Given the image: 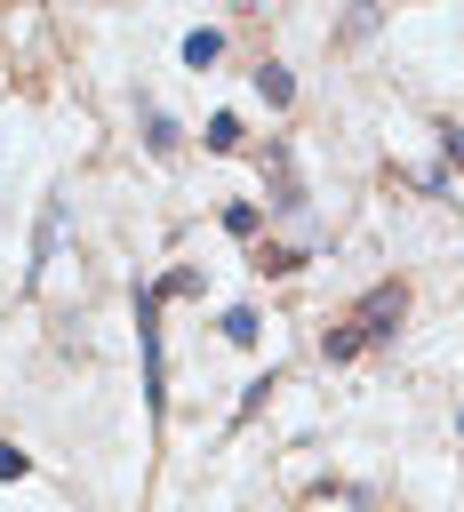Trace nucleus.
Here are the masks:
<instances>
[{
  "mask_svg": "<svg viewBox=\"0 0 464 512\" xmlns=\"http://www.w3.org/2000/svg\"><path fill=\"white\" fill-rule=\"evenodd\" d=\"M400 312H408V288H400V280H384V288H368V296L352 304V320H344V328H328V336H320V352H328V360H352V352L384 344V336L400 328Z\"/></svg>",
  "mask_w": 464,
  "mask_h": 512,
  "instance_id": "obj_1",
  "label": "nucleus"
},
{
  "mask_svg": "<svg viewBox=\"0 0 464 512\" xmlns=\"http://www.w3.org/2000/svg\"><path fill=\"white\" fill-rule=\"evenodd\" d=\"M136 352H144V408L168 416V360H160V288H136Z\"/></svg>",
  "mask_w": 464,
  "mask_h": 512,
  "instance_id": "obj_2",
  "label": "nucleus"
},
{
  "mask_svg": "<svg viewBox=\"0 0 464 512\" xmlns=\"http://www.w3.org/2000/svg\"><path fill=\"white\" fill-rule=\"evenodd\" d=\"M56 240H64V192H48V208H40V240H32V288L48 280V264H56Z\"/></svg>",
  "mask_w": 464,
  "mask_h": 512,
  "instance_id": "obj_3",
  "label": "nucleus"
},
{
  "mask_svg": "<svg viewBox=\"0 0 464 512\" xmlns=\"http://www.w3.org/2000/svg\"><path fill=\"white\" fill-rule=\"evenodd\" d=\"M256 96H264V104H288V96H296L288 64H256Z\"/></svg>",
  "mask_w": 464,
  "mask_h": 512,
  "instance_id": "obj_4",
  "label": "nucleus"
},
{
  "mask_svg": "<svg viewBox=\"0 0 464 512\" xmlns=\"http://www.w3.org/2000/svg\"><path fill=\"white\" fill-rule=\"evenodd\" d=\"M224 56V32L208 24V32H184V64H216Z\"/></svg>",
  "mask_w": 464,
  "mask_h": 512,
  "instance_id": "obj_5",
  "label": "nucleus"
},
{
  "mask_svg": "<svg viewBox=\"0 0 464 512\" xmlns=\"http://www.w3.org/2000/svg\"><path fill=\"white\" fill-rule=\"evenodd\" d=\"M224 344H256V312H248V304L224 312Z\"/></svg>",
  "mask_w": 464,
  "mask_h": 512,
  "instance_id": "obj_6",
  "label": "nucleus"
},
{
  "mask_svg": "<svg viewBox=\"0 0 464 512\" xmlns=\"http://www.w3.org/2000/svg\"><path fill=\"white\" fill-rule=\"evenodd\" d=\"M144 136H152V152H176V120L168 112H144Z\"/></svg>",
  "mask_w": 464,
  "mask_h": 512,
  "instance_id": "obj_7",
  "label": "nucleus"
},
{
  "mask_svg": "<svg viewBox=\"0 0 464 512\" xmlns=\"http://www.w3.org/2000/svg\"><path fill=\"white\" fill-rule=\"evenodd\" d=\"M232 144H240V120L216 112V120H208V152H232Z\"/></svg>",
  "mask_w": 464,
  "mask_h": 512,
  "instance_id": "obj_8",
  "label": "nucleus"
},
{
  "mask_svg": "<svg viewBox=\"0 0 464 512\" xmlns=\"http://www.w3.org/2000/svg\"><path fill=\"white\" fill-rule=\"evenodd\" d=\"M24 464H32V456H24L16 440H0V480H24Z\"/></svg>",
  "mask_w": 464,
  "mask_h": 512,
  "instance_id": "obj_9",
  "label": "nucleus"
},
{
  "mask_svg": "<svg viewBox=\"0 0 464 512\" xmlns=\"http://www.w3.org/2000/svg\"><path fill=\"white\" fill-rule=\"evenodd\" d=\"M440 152H448V160H456V168H464V128H456V120H448V128H440Z\"/></svg>",
  "mask_w": 464,
  "mask_h": 512,
  "instance_id": "obj_10",
  "label": "nucleus"
},
{
  "mask_svg": "<svg viewBox=\"0 0 464 512\" xmlns=\"http://www.w3.org/2000/svg\"><path fill=\"white\" fill-rule=\"evenodd\" d=\"M456 432H464V416H456Z\"/></svg>",
  "mask_w": 464,
  "mask_h": 512,
  "instance_id": "obj_11",
  "label": "nucleus"
}]
</instances>
